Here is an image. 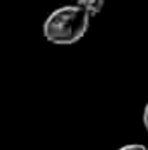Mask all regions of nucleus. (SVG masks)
<instances>
[{
    "mask_svg": "<svg viewBox=\"0 0 148 150\" xmlns=\"http://www.w3.org/2000/svg\"><path fill=\"white\" fill-rule=\"evenodd\" d=\"M118 150H148L145 145H140V143H129V145H124Z\"/></svg>",
    "mask_w": 148,
    "mask_h": 150,
    "instance_id": "nucleus-3",
    "label": "nucleus"
},
{
    "mask_svg": "<svg viewBox=\"0 0 148 150\" xmlns=\"http://www.w3.org/2000/svg\"><path fill=\"white\" fill-rule=\"evenodd\" d=\"M91 16L80 5H63L44 21V37L56 45H72L89 30Z\"/></svg>",
    "mask_w": 148,
    "mask_h": 150,
    "instance_id": "nucleus-1",
    "label": "nucleus"
},
{
    "mask_svg": "<svg viewBox=\"0 0 148 150\" xmlns=\"http://www.w3.org/2000/svg\"><path fill=\"white\" fill-rule=\"evenodd\" d=\"M143 124H145V129L148 131V103L145 107V112H143Z\"/></svg>",
    "mask_w": 148,
    "mask_h": 150,
    "instance_id": "nucleus-4",
    "label": "nucleus"
},
{
    "mask_svg": "<svg viewBox=\"0 0 148 150\" xmlns=\"http://www.w3.org/2000/svg\"><path fill=\"white\" fill-rule=\"evenodd\" d=\"M77 5L84 7L89 16H98L101 11H103V5H105V0H77Z\"/></svg>",
    "mask_w": 148,
    "mask_h": 150,
    "instance_id": "nucleus-2",
    "label": "nucleus"
}]
</instances>
